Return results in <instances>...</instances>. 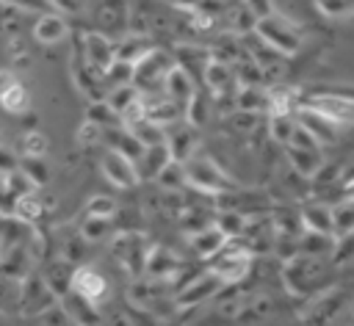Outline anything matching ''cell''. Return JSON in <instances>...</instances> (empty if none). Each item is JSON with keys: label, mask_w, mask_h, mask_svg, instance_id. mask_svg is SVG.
<instances>
[{"label": "cell", "mask_w": 354, "mask_h": 326, "mask_svg": "<svg viewBox=\"0 0 354 326\" xmlns=\"http://www.w3.org/2000/svg\"><path fill=\"white\" fill-rule=\"evenodd\" d=\"M332 260L329 257H310V254H293L282 265V282L285 290L296 298H313L332 287Z\"/></svg>", "instance_id": "1"}, {"label": "cell", "mask_w": 354, "mask_h": 326, "mask_svg": "<svg viewBox=\"0 0 354 326\" xmlns=\"http://www.w3.org/2000/svg\"><path fill=\"white\" fill-rule=\"evenodd\" d=\"M252 33L279 55H296L301 50V44H304L301 28L296 22H290L288 17L277 14V11L271 17H266V19H257Z\"/></svg>", "instance_id": "2"}, {"label": "cell", "mask_w": 354, "mask_h": 326, "mask_svg": "<svg viewBox=\"0 0 354 326\" xmlns=\"http://www.w3.org/2000/svg\"><path fill=\"white\" fill-rule=\"evenodd\" d=\"M185 166V177H188V185L207 193V196H224V193H232L238 191V182L221 171V166L216 160H210L207 155H194Z\"/></svg>", "instance_id": "3"}, {"label": "cell", "mask_w": 354, "mask_h": 326, "mask_svg": "<svg viewBox=\"0 0 354 326\" xmlns=\"http://www.w3.org/2000/svg\"><path fill=\"white\" fill-rule=\"evenodd\" d=\"M348 304H351L348 290L332 285L329 290H324L313 298H304V307L299 309V320H301V326H332Z\"/></svg>", "instance_id": "4"}, {"label": "cell", "mask_w": 354, "mask_h": 326, "mask_svg": "<svg viewBox=\"0 0 354 326\" xmlns=\"http://www.w3.org/2000/svg\"><path fill=\"white\" fill-rule=\"evenodd\" d=\"M210 271L224 282V287H232L246 279L252 271V249L243 246L241 240H227L213 257H210Z\"/></svg>", "instance_id": "5"}, {"label": "cell", "mask_w": 354, "mask_h": 326, "mask_svg": "<svg viewBox=\"0 0 354 326\" xmlns=\"http://www.w3.org/2000/svg\"><path fill=\"white\" fill-rule=\"evenodd\" d=\"M224 290V282L207 268L196 276H191L174 296V307L177 309H194V307H202V304H210L218 293Z\"/></svg>", "instance_id": "6"}, {"label": "cell", "mask_w": 354, "mask_h": 326, "mask_svg": "<svg viewBox=\"0 0 354 326\" xmlns=\"http://www.w3.org/2000/svg\"><path fill=\"white\" fill-rule=\"evenodd\" d=\"M55 304H58V298L47 287V282L41 279L39 271H33L22 279V285H19V315L22 318H39L47 309H53Z\"/></svg>", "instance_id": "7"}, {"label": "cell", "mask_w": 354, "mask_h": 326, "mask_svg": "<svg viewBox=\"0 0 354 326\" xmlns=\"http://www.w3.org/2000/svg\"><path fill=\"white\" fill-rule=\"evenodd\" d=\"M174 64H177V61H171L169 52L152 47V50L133 66V86L138 88V94L152 91L155 86H163V80H166V75L174 69Z\"/></svg>", "instance_id": "8"}, {"label": "cell", "mask_w": 354, "mask_h": 326, "mask_svg": "<svg viewBox=\"0 0 354 326\" xmlns=\"http://www.w3.org/2000/svg\"><path fill=\"white\" fill-rule=\"evenodd\" d=\"M111 251H113L116 262L127 274H133V276L144 274V262H147V251H149L144 235H138V232H122V235H116L111 240Z\"/></svg>", "instance_id": "9"}, {"label": "cell", "mask_w": 354, "mask_h": 326, "mask_svg": "<svg viewBox=\"0 0 354 326\" xmlns=\"http://www.w3.org/2000/svg\"><path fill=\"white\" fill-rule=\"evenodd\" d=\"M69 293H75L77 298H83V301H88L91 307L100 309V304L108 298V279L94 265H75Z\"/></svg>", "instance_id": "10"}, {"label": "cell", "mask_w": 354, "mask_h": 326, "mask_svg": "<svg viewBox=\"0 0 354 326\" xmlns=\"http://www.w3.org/2000/svg\"><path fill=\"white\" fill-rule=\"evenodd\" d=\"M277 312H279V301H277L274 293H266V290L243 293V301H241L235 323L238 326H257V323L271 320Z\"/></svg>", "instance_id": "11"}, {"label": "cell", "mask_w": 354, "mask_h": 326, "mask_svg": "<svg viewBox=\"0 0 354 326\" xmlns=\"http://www.w3.org/2000/svg\"><path fill=\"white\" fill-rule=\"evenodd\" d=\"M130 22V8L124 0H100V6L94 8V25L97 33L113 39H122V33L127 30Z\"/></svg>", "instance_id": "12"}, {"label": "cell", "mask_w": 354, "mask_h": 326, "mask_svg": "<svg viewBox=\"0 0 354 326\" xmlns=\"http://www.w3.org/2000/svg\"><path fill=\"white\" fill-rule=\"evenodd\" d=\"M307 108L318 111L321 116H326V119L335 122L337 127L354 122V97H346V94H337V91L313 94L310 102H307Z\"/></svg>", "instance_id": "13"}, {"label": "cell", "mask_w": 354, "mask_h": 326, "mask_svg": "<svg viewBox=\"0 0 354 326\" xmlns=\"http://www.w3.org/2000/svg\"><path fill=\"white\" fill-rule=\"evenodd\" d=\"M80 61L94 69L97 75H102L111 64H113V41L97 30H88L80 36Z\"/></svg>", "instance_id": "14"}, {"label": "cell", "mask_w": 354, "mask_h": 326, "mask_svg": "<svg viewBox=\"0 0 354 326\" xmlns=\"http://www.w3.org/2000/svg\"><path fill=\"white\" fill-rule=\"evenodd\" d=\"M100 169H102L105 180H108L111 185H116V188H133V185H138L136 163H133V160H127L124 155L113 152V149H108V152L102 155Z\"/></svg>", "instance_id": "15"}, {"label": "cell", "mask_w": 354, "mask_h": 326, "mask_svg": "<svg viewBox=\"0 0 354 326\" xmlns=\"http://www.w3.org/2000/svg\"><path fill=\"white\" fill-rule=\"evenodd\" d=\"M174 130L166 133V149L171 155L174 163H188L194 155H196V144H199V135L191 124H171Z\"/></svg>", "instance_id": "16"}, {"label": "cell", "mask_w": 354, "mask_h": 326, "mask_svg": "<svg viewBox=\"0 0 354 326\" xmlns=\"http://www.w3.org/2000/svg\"><path fill=\"white\" fill-rule=\"evenodd\" d=\"M296 124H301L321 146L324 144H332L335 138H337V124L335 122H329L326 116H321L318 111H313V108H307V105H301L299 111H296Z\"/></svg>", "instance_id": "17"}, {"label": "cell", "mask_w": 354, "mask_h": 326, "mask_svg": "<svg viewBox=\"0 0 354 326\" xmlns=\"http://www.w3.org/2000/svg\"><path fill=\"white\" fill-rule=\"evenodd\" d=\"M299 221H301V232H318V235H332V207L324 202H310L299 210Z\"/></svg>", "instance_id": "18"}, {"label": "cell", "mask_w": 354, "mask_h": 326, "mask_svg": "<svg viewBox=\"0 0 354 326\" xmlns=\"http://www.w3.org/2000/svg\"><path fill=\"white\" fill-rule=\"evenodd\" d=\"M66 33H69V25H66V19H64L61 14H55V11L39 14L36 22H33V39H36L39 44H58V41L66 39Z\"/></svg>", "instance_id": "19"}, {"label": "cell", "mask_w": 354, "mask_h": 326, "mask_svg": "<svg viewBox=\"0 0 354 326\" xmlns=\"http://www.w3.org/2000/svg\"><path fill=\"white\" fill-rule=\"evenodd\" d=\"M171 160V155H169V149H166V144H158V146H144V152L138 155V160H136V174H138V182L141 180H155L163 169H166V163Z\"/></svg>", "instance_id": "20"}, {"label": "cell", "mask_w": 354, "mask_h": 326, "mask_svg": "<svg viewBox=\"0 0 354 326\" xmlns=\"http://www.w3.org/2000/svg\"><path fill=\"white\" fill-rule=\"evenodd\" d=\"M163 94L169 97V99H174L177 105H188V99L196 94V83H194V77L188 75V72H183L177 64H174V69L166 75V80H163Z\"/></svg>", "instance_id": "21"}, {"label": "cell", "mask_w": 354, "mask_h": 326, "mask_svg": "<svg viewBox=\"0 0 354 326\" xmlns=\"http://www.w3.org/2000/svg\"><path fill=\"white\" fill-rule=\"evenodd\" d=\"M72 271H75V265L58 257V260H50V262H47V268H44V271H39V274H41V279L47 282V287L55 293V298H61V296H66V293H69Z\"/></svg>", "instance_id": "22"}, {"label": "cell", "mask_w": 354, "mask_h": 326, "mask_svg": "<svg viewBox=\"0 0 354 326\" xmlns=\"http://www.w3.org/2000/svg\"><path fill=\"white\" fill-rule=\"evenodd\" d=\"M8 215H11L14 221L25 224V227H33V224L44 215V204H41L39 193L30 191V193H22V196H17V199L11 202V213H8Z\"/></svg>", "instance_id": "23"}, {"label": "cell", "mask_w": 354, "mask_h": 326, "mask_svg": "<svg viewBox=\"0 0 354 326\" xmlns=\"http://www.w3.org/2000/svg\"><path fill=\"white\" fill-rule=\"evenodd\" d=\"M177 268H180V260H177L169 249H163V246H152V249L147 251L144 274H149V276H155V279H166V276L177 274Z\"/></svg>", "instance_id": "24"}, {"label": "cell", "mask_w": 354, "mask_h": 326, "mask_svg": "<svg viewBox=\"0 0 354 326\" xmlns=\"http://www.w3.org/2000/svg\"><path fill=\"white\" fill-rule=\"evenodd\" d=\"M188 243H191V249H194L202 260H210V257L227 243V238H224V232H221L216 224H210V227H205V229L188 235Z\"/></svg>", "instance_id": "25"}, {"label": "cell", "mask_w": 354, "mask_h": 326, "mask_svg": "<svg viewBox=\"0 0 354 326\" xmlns=\"http://www.w3.org/2000/svg\"><path fill=\"white\" fill-rule=\"evenodd\" d=\"M152 50V44L144 36H122L119 41H113V61H124L130 66H136L147 52Z\"/></svg>", "instance_id": "26"}, {"label": "cell", "mask_w": 354, "mask_h": 326, "mask_svg": "<svg viewBox=\"0 0 354 326\" xmlns=\"http://www.w3.org/2000/svg\"><path fill=\"white\" fill-rule=\"evenodd\" d=\"M285 155H288V163L293 166V171L301 174V177H310V180H313V174L324 163V152L321 149H293V146H285Z\"/></svg>", "instance_id": "27"}, {"label": "cell", "mask_w": 354, "mask_h": 326, "mask_svg": "<svg viewBox=\"0 0 354 326\" xmlns=\"http://www.w3.org/2000/svg\"><path fill=\"white\" fill-rule=\"evenodd\" d=\"M141 99V94H138V88L133 86V83H127V86H116V88H108V94H105V105L113 111V116L119 119V124H122V116L136 105Z\"/></svg>", "instance_id": "28"}, {"label": "cell", "mask_w": 354, "mask_h": 326, "mask_svg": "<svg viewBox=\"0 0 354 326\" xmlns=\"http://www.w3.org/2000/svg\"><path fill=\"white\" fill-rule=\"evenodd\" d=\"M202 80L207 83V88H210V91L224 94V91L235 83V75H232L230 64H221V61L210 58V61L205 64V69H202Z\"/></svg>", "instance_id": "29"}, {"label": "cell", "mask_w": 354, "mask_h": 326, "mask_svg": "<svg viewBox=\"0 0 354 326\" xmlns=\"http://www.w3.org/2000/svg\"><path fill=\"white\" fill-rule=\"evenodd\" d=\"M141 146H158V144H166V130L163 127H158L155 122H149V119H138V122H133V124H122Z\"/></svg>", "instance_id": "30"}, {"label": "cell", "mask_w": 354, "mask_h": 326, "mask_svg": "<svg viewBox=\"0 0 354 326\" xmlns=\"http://www.w3.org/2000/svg\"><path fill=\"white\" fill-rule=\"evenodd\" d=\"M235 105L243 113H257V111H268L271 99H268V91L263 86H241V91L235 97Z\"/></svg>", "instance_id": "31"}, {"label": "cell", "mask_w": 354, "mask_h": 326, "mask_svg": "<svg viewBox=\"0 0 354 326\" xmlns=\"http://www.w3.org/2000/svg\"><path fill=\"white\" fill-rule=\"evenodd\" d=\"M19 285L22 282L0 274V318L19 315Z\"/></svg>", "instance_id": "32"}, {"label": "cell", "mask_w": 354, "mask_h": 326, "mask_svg": "<svg viewBox=\"0 0 354 326\" xmlns=\"http://www.w3.org/2000/svg\"><path fill=\"white\" fill-rule=\"evenodd\" d=\"M111 232H113V221H105V218H88V215H83L80 229H77V235H80L83 243H100V240H108Z\"/></svg>", "instance_id": "33"}, {"label": "cell", "mask_w": 354, "mask_h": 326, "mask_svg": "<svg viewBox=\"0 0 354 326\" xmlns=\"http://www.w3.org/2000/svg\"><path fill=\"white\" fill-rule=\"evenodd\" d=\"M332 229H335V238H343V235H351L354 232V199H343L332 207Z\"/></svg>", "instance_id": "34"}, {"label": "cell", "mask_w": 354, "mask_h": 326, "mask_svg": "<svg viewBox=\"0 0 354 326\" xmlns=\"http://www.w3.org/2000/svg\"><path fill=\"white\" fill-rule=\"evenodd\" d=\"M19 157H44L47 152V135L39 133V130H25L17 141V149H14Z\"/></svg>", "instance_id": "35"}, {"label": "cell", "mask_w": 354, "mask_h": 326, "mask_svg": "<svg viewBox=\"0 0 354 326\" xmlns=\"http://www.w3.org/2000/svg\"><path fill=\"white\" fill-rule=\"evenodd\" d=\"M19 171L30 180L33 188H41L50 182V171H47L44 157H19Z\"/></svg>", "instance_id": "36"}, {"label": "cell", "mask_w": 354, "mask_h": 326, "mask_svg": "<svg viewBox=\"0 0 354 326\" xmlns=\"http://www.w3.org/2000/svg\"><path fill=\"white\" fill-rule=\"evenodd\" d=\"M155 180H158V185H160V188H166V191H180V188H185V185H188L185 166H183V163H174V160H169V163H166V169H163Z\"/></svg>", "instance_id": "37"}, {"label": "cell", "mask_w": 354, "mask_h": 326, "mask_svg": "<svg viewBox=\"0 0 354 326\" xmlns=\"http://www.w3.org/2000/svg\"><path fill=\"white\" fill-rule=\"evenodd\" d=\"M83 215H88V218H105V221H113V215H116V202H113L111 196H105V193H94V196L86 202Z\"/></svg>", "instance_id": "38"}, {"label": "cell", "mask_w": 354, "mask_h": 326, "mask_svg": "<svg viewBox=\"0 0 354 326\" xmlns=\"http://www.w3.org/2000/svg\"><path fill=\"white\" fill-rule=\"evenodd\" d=\"M293 127H296L293 113H271V116H268V133H271V138L279 141V144H288V141H290Z\"/></svg>", "instance_id": "39"}, {"label": "cell", "mask_w": 354, "mask_h": 326, "mask_svg": "<svg viewBox=\"0 0 354 326\" xmlns=\"http://www.w3.org/2000/svg\"><path fill=\"white\" fill-rule=\"evenodd\" d=\"M0 105H3L8 113H25V111L30 108V91L25 88V83H17V86L0 99Z\"/></svg>", "instance_id": "40"}, {"label": "cell", "mask_w": 354, "mask_h": 326, "mask_svg": "<svg viewBox=\"0 0 354 326\" xmlns=\"http://www.w3.org/2000/svg\"><path fill=\"white\" fill-rule=\"evenodd\" d=\"M86 122L97 124L100 130H111V127H119V119L113 116V111L100 99V102H91L88 111H86Z\"/></svg>", "instance_id": "41"}, {"label": "cell", "mask_w": 354, "mask_h": 326, "mask_svg": "<svg viewBox=\"0 0 354 326\" xmlns=\"http://www.w3.org/2000/svg\"><path fill=\"white\" fill-rule=\"evenodd\" d=\"M102 83H105V86H111V88L133 83V66H130V64H124V61H113V64L102 72Z\"/></svg>", "instance_id": "42"}, {"label": "cell", "mask_w": 354, "mask_h": 326, "mask_svg": "<svg viewBox=\"0 0 354 326\" xmlns=\"http://www.w3.org/2000/svg\"><path fill=\"white\" fill-rule=\"evenodd\" d=\"M207 111H210L207 99H205V97L196 91V94L188 99V105H185V119H188L185 124H191L194 130H196V127H202V124L207 122Z\"/></svg>", "instance_id": "43"}, {"label": "cell", "mask_w": 354, "mask_h": 326, "mask_svg": "<svg viewBox=\"0 0 354 326\" xmlns=\"http://www.w3.org/2000/svg\"><path fill=\"white\" fill-rule=\"evenodd\" d=\"M313 6L329 19H340V17L354 14V0H313Z\"/></svg>", "instance_id": "44"}, {"label": "cell", "mask_w": 354, "mask_h": 326, "mask_svg": "<svg viewBox=\"0 0 354 326\" xmlns=\"http://www.w3.org/2000/svg\"><path fill=\"white\" fill-rule=\"evenodd\" d=\"M332 265H354V232L335 238V249H332Z\"/></svg>", "instance_id": "45"}, {"label": "cell", "mask_w": 354, "mask_h": 326, "mask_svg": "<svg viewBox=\"0 0 354 326\" xmlns=\"http://www.w3.org/2000/svg\"><path fill=\"white\" fill-rule=\"evenodd\" d=\"M33 320H36V326H77V323H75V320H72V318H69L58 304H55L53 309H47L44 315L33 318Z\"/></svg>", "instance_id": "46"}, {"label": "cell", "mask_w": 354, "mask_h": 326, "mask_svg": "<svg viewBox=\"0 0 354 326\" xmlns=\"http://www.w3.org/2000/svg\"><path fill=\"white\" fill-rule=\"evenodd\" d=\"M254 25H257V19H254V17L249 14V8L241 3V6L232 11V28H235L238 33H246V36H249V33L254 30Z\"/></svg>", "instance_id": "47"}, {"label": "cell", "mask_w": 354, "mask_h": 326, "mask_svg": "<svg viewBox=\"0 0 354 326\" xmlns=\"http://www.w3.org/2000/svg\"><path fill=\"white\" fill-rule=\"evenodd\" d=\"M102 135H105V130H100L97 124H91V122H83L80 127H77V144L80 146H94V144H100L102 141Z\"/></svg>", "instance_id": "48"}, {"label": "cell", "mask_w": 354, "mask_h": 326, "mask_svg": "<svg viewBox=\"0 0 354 326\" xmlns=\"http://www.w3.org/2000/svg\"><path fill=\"white\" fill-rule=\"evenodd\" d=\"M285 146H293V149H321V144L301 127V124H296L293 127V133H290V141L285 144Z\"/></svg>", "instance_id": "49"}, {"label": "cell", "mask_w": 354, "mask_h": 326, "mask_svg": "<svg viewBox=\"0 0 354 326\" xmlns=\"http://www.w3.org/2000/svg\"><path fill=\"white\" fill-rule=\"evenodd\" d=\"M0 3L14 6V8H19V11H33L36 17H39V14H50V11H53L50 0H0Z\"/></svg>", "instance_id": "50"}, {"label": "cell", "mask_w": 354, "mask_h": 326, "mask_svg": "<svg viewBox=\"0 0 354 326\" xmlns=\"http://www.w3.org/2000/svg\"><path fill=\"white\" fill-rule=\"evenodd\" d=\"M19 169V155L11 146H0V180Z\"/></svg>", "instance_id": "51"}, {"label": "cell", "mask_w": 354, "mask_h": 326, "mask_svg": "<svg viewBox=\"0 0 354 326\" xmlns=\"http://www.w3.org/2000/svg\"><path fill=\"white\" fill-rule=\"evenodd\" d=\"M335 180H340V163H321V169L313 174V182H318V185H326V182H335Z\"/></svg>", "instance_id": "52"}, {"label": "cell", "mask_w": 354, "mask_h": 326, "mask_svg": "<svg viewBox=\"0 0 354 326\" xmlns=\"http://www.w3.org/2000/svg\"><path fill=\"white\" fill-rule=\"evenodd\" d=\"M243 6L249 8L254 19H266L274 14V0H243Z\"/></svg>", "instance_id": "53"}, {"label": "cell", "mask_w": 354, "mask_h": 326, "mask_svg": "<svg viewBox=\"0 0 354 326\" xmlns=\"http://www.w3.org/2000/svg\"><path fill=\"white\" fill-rule=\"evenodd\" d=\"M105 326H141V323H138V318H133L124 309H111L105 315Z\"/></svg>", "instance_id": "54"}, {"label": "cell", "mask_w": 354, "mask_h": 326, "mask_svg": "<svg viewBox=\"0 0 354 326\" xmlns=\"http://www.w3.org/2000/svg\"><path fill=\"white\" fill-rule=\"evenodd\" d=\"M194 28H196L199 33H210V30L216 28V14H213V11H196V14H194Z\"/></svg>", "instance_id": "55"}, {"label": "cell", "mask_w": 354, "mask_h": 326, "mask_svg": "<svg viewBox=\"0 0 354 326\" xmlns=\"http://www.w3.org/2000/svg\"><path fill=\"white\" fill-rule=\"evenodd\" d=\"M19 83V77H17V72L14 69H6V66H0V99L14 88Z\"/></svg>", "instance_id": "56"}, {"label": "cell", "mask_w": 354, "mask_h": 326, "mask_svg": "<svg viewBox=\"0 0 354 326\" xmlns=\"http://www.w3.org/2000/svg\"><path fill=\"white\" fill-rule=\"evenodd\" d=\"M50 6H53V11L55 14H75L77 8H80V0H50Z\"/></svg>", "instance_id": "57"}, {"label": "cell", "mask_w": 354, "mask_h": 326, "mask_svg": "<svg viewBox=\"0 0 354 326\" xmlns=\"http://www.w3.org/2000/svg\"><path fill=\"white\" fill-rule=\"evenodd\" d=\"M340 182H343V188H346L348 182H354V157H351L346 166H340Z\"/></svg>", "instance_id": "58"}, {"label": "cell", "mask_w": 354, "mask_h": 326, "mask_svg": "<svg viewBox=\"0 0 354 326\" xmlns=\"http://www.w3.org/2000/svg\"><path fill=\"white\" fill-rule=\"evenodd\" d=\"M180 8H191V11H199L205 6V0H174Z\"/></svg>", "instance_id": "59"}, {"label": "cell", "mask_w": 354, "mask_h": 326, "mask_svg": "<svg viewBox=\"0 0 354 326\" xmlns=\"http://www.w3.org/2000/svg\"><path fill=\"white\" fill-rule=\"evenodd\" d=\"M343 191H346V196H348V199H354V182H348Z\"/></svg>", "instance_id": "60"}, {"label": "cell", "mask_w": 354, "mask_h": 326, "mask_svg": "<svg viewBox=\"0 0 354 326\" xmlns=\"http://www.w3.org/2000/svg\"><path fill=\"white\" fill-rule=\"evenodd\" d=\"M0 254H3V224H0Z\"/></svg>", "instance_id": "61"}, {"label": "cell", "mask_w": 354, "mask_h": 326, "mask_svg": "<svg viewBox=\"0 0 354 326\" xmlns=\"http://www.w3.org/2000/svg\"><path fill=\"white\" fill-rule=\"evenodd\" d=\"M348 309H351V315H354V296H351V304H348Z\"/></svg>", "instance_id": "62"}, {"label": "cell", "mask_w": 354, "mask_h": 326, "mask_svg": "<svg viewBox=\"0 0 354 326\" xmlns=\"http://www.w3.org/2000/svg\"><path fill=\"white\" fill-rule=\"evenodd\" d=\"M0 326H8V323H6V318H0Z\"/></svg>", "instance_id": "63"}, {"label": "cell", "mask_w": 354, "mask_h": 326, "mask_svg": "<svg viewBox=\"0 0 354 326\" xmlns=\"http://www.w3.org/2000/svg\"><path fill=\"white\" fill-rule=\"evenodd\" d=\"M235 3H243V0H235Z\"/></svg>", "instance_id": "64"}]
</instances>
